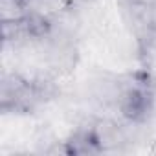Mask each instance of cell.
Segmentation results:
<instances>
[{
  "instance_id": "11",
  "label": "cell",
  "mask_w": 156,
  "mask_h": 156,
  "mask_svg": "<svg viewBox=\"0 0 156 156\" xmlns=\"http://www.w3.org/2000/svg\"><path fill=\"white\" fill-rule=\"evenodd\" d=\"M75 2H88V0H75Z\"/></svg>"
},
{
  "instance_id": "2",
  "label": "cell",
  "mask_w": 156,
  "mask_h": 156,
  "mask_svg": "<svg viewBox=\"0 0 156 156\" xmlns=\"http://www.w3.org/2000/svg\"><path fill=\"white\" fill-rule=\"evenodd\" d=\"M53 94L50 77H28L17 70H4L0 79V112L31 114Z\"/></svg>"
},
{
  "instance_id": "7",
  "label": "cell",
  "mask_w": 156,
  "mask_h": 156,
  "mask_svg": "<svg viewBox=\"0 0 156 156\" xmlns=\"http://www.w3.org/2000/svg\"><path fill=\"white\" fill-rule=\"evenodd\" d=\"M138 55L141 68L156 72V22H149L138 39Z\"/></svg>"
},
{
  "instance_id": "4",
  "label": "cell",
  "mask_w": 156,
  "mask_h": 156,
  "mask_svg": "<svg viewBox=\"0 0 156 156\" xmlns=\"http://www.w3.org/2000/svg\"><path fill=\"white\" fill-rule=\"evenodd\" d=\"M66 152L73 156H81V154H101L99 140L96 134L94 121L92 123H83L79 127H75L70 136L64 140Z\"/></svg>"
},
{
  "instance_id": "1",
  "label": "cell",
  "mask_w": 156,
  "mask_h": 156,
  "mask_svg": "<svg viewBox=\"0 0 156 156\" xmlns=\"http://www.w3.org/2000/svg\"><path fill=\"white\" fill-rule=\"evenodd\" d=\"M114 107L119 116L130 125H143L156 107V81L154 73L138 68L118 77Z\"/></svg>"
},
{
  "instance_id": "3",
  "label": "cell",
  "mask_w": 156,
  "mask_h": 156,
  "mask_svg": "<svg viewBox=\"0 0 156 156\" xmlns=\"http://www.w3.org/2000/svg\"><path fill=\"white\" fill-rule=\"evenodd\" d=\"M77 57H79V53H77V48L73 46V42L53 39V33H51V42H50L46 59H48V70L53 75L70 73L77 64Z\"/></svg>"
},
{
  "instance_id": "10",
  "label": "cell",
  "mask_w": 156,
  "mask_h": 156,
  "mask_svg": "<svg viewBox=\"0 0 156 156\" xmlns=\"http://www.w3.org/2000/svg\"><path fill=\"white\" fill-rule=\"evenodd\" d=\"M147 152H151V154H156V140L151 143V147L147 149Z\"/></svg>"
},
{
  "instance_id": "6",
  "label": "cell",
  "mask_w": 156,
  "mask_h": 156,
  "mask_svg": "<svg viewBox=\"0 0 156 156\" xmlns=\"http://www.w3.org/2000/svg\"><path fill=\"white\" fill-rule=\"evenodd\" d=\"M96 134L99 140L101 152H119L127 143V134L123 127L112 119H96Z\"/></svg>"
},
{
  "instance_id": "9",
  "label": "cell",
  "mask_w": 156,
  "mask_h": 156,
  "mask_svg": "<svg viewBox=\"0 0 156 156\" xmlns=\"http://www.w3.org/2000/svg\"><path fill=\"white\" fill-rule=\"evenodd\" d=\"M130 8H140V9H152L156 6V0H127Z\"/></svg>"
},
{
  "instance_id": "8",
  "label": "cell",
  "mask_w": 156,
  "mask_h": 156,
  "mask_svg": "<svg viewBox=\"0 0 156 156\" xmlns=\"http://www.w3.org/2000/svg\"><path fill=\"white\" fill-rule=\"evenodd\" d=\"M26 4L24 0H0V20L2 22H11L26 17Z\"/></svg>"
},
{
  "instance_id": "5",
  "label": "cell",
  "mask_w": 156,
  "mask_h": 156,
  "mask_svg": "<svg viewBox=\"0 0 156 156\" xmlns=\"http://www.w3.org/2000/svg\"><path fill=\"white\" fill-rule=\"evenodd\" d=\"M24 4L28 13L46 19L57 26L59 20L72 13L73 6H77L79 2H75V0H24Z\"/></svg>"
}]
</instances>
